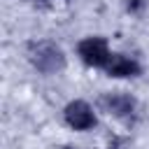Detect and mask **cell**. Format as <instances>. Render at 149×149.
<instances>
[{"instance_id":"1","label":"cell","mask_w":149,"mask_h":149,"mask_svg":"<svg viewBox=\"0 0 149 149\" xmlns=\"http://www.w3.org/2000/svg\"><path fill=\"white\" fill-rule=\"evenodd\" d=\"M28 58L44 74H56V72H61L65 68V56H63L61 47H56L54 42H35V44H30Z\"/></svg>"},{"instance_id":"2","label":"cell","mask_w":149,"mask_h":149,"mask_svg":"<svg viewBox=\"0 0 149 149\" xmlns=\"http://www.w3.org/2000/svg\"><path fill=\"white\" fill-rule=\"evenodd\" d=\"M79 56L86 65H93V68H105L107 61H109V49H107V42L102 37H86L79 42Z\"/></svg>"},{"instance_id":"3","label":"cell","mask_w":149,"mask_h":149,"mask_svg":"<svg viewBox=\"0 0 149 149\" xmlns=\"http://www.w3.org/2000/svg\"><path fill=\"white\" fill-rule=\"evenodd\" d=\"M65 121L74 130H88L95 126V114L84 100H74L65 107Z\"/></svg>"},{"instance_id":"4","label":"cell","mask_w":149,"mask_h":149,"mask_svg":"<svg viewBox=\"0 0 149 149\" xmlns=\"http://www.w3.org/2000/svg\"><path fill=\"white\" fill-rule=\"evenodd\" d=\"M100 105L119 119H130L135 112V100L128 93H107L100 98Z\"/></svg>"},{"instance_id":"5","label":"cell","mask_w":149,"mask_h":149,"mask_svg":"<svg viewBox=\"0 0 149 149\" xmlns=\"http://www.w3.org/2000/svg\"><path fill=\"white\" fill-rule=\"evenodd\" d=\"M105 70L109 77H135L140 72V65H137V61H133L123 54H112Z\"/></svg>"},{"instance_id":"6","label":"cell","mask_w":149,"mask_h":149,"mask_svg":"<svg viewBox=\"0 0 149 149\" xmlns=\"http://www.w3.org/2000/svg\"><path fill=\"white\" fill-rule=\"evenodd\" d=\"M142 7V0H128V9H137Z\"/></svg>"},{"instance_id":"7","label":"cell","mask_w":149,"mask_h":149,"mask_svg":"<svg viewBox=\"0 0 149 149\" xmlns=\"http://www.w3.org/2000/svg\"><path fill=\"white\" fill-rule=\"evenodd\" d=\"M35 2H47V0H35Z\"/></svg>"}]
</instances>
